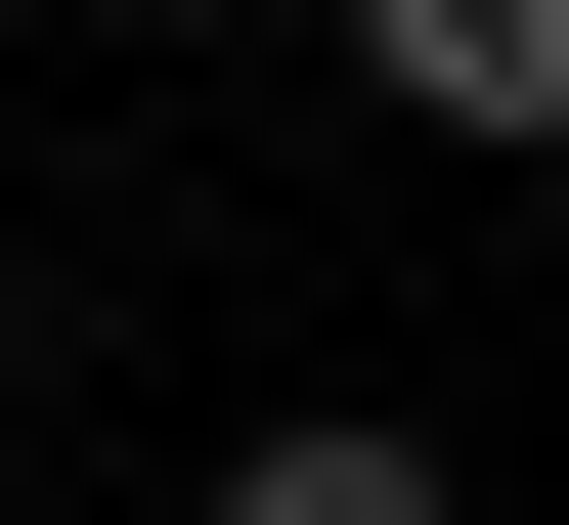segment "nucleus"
<instances>
[{"label":"nucleus","instance_id":"2","mask_svg":"<svg viewBox=\"0 0 569 525\" xmlns=\"http://www.w3.org/2000/svg\"><path fill=\"white\" fill-rule=\"evenodd\" d=\"M219 525H482V482H438L395 394H263V438H219Z\"/></svg>","mask_w":569,"mask_h":525},{"label":"nucleus","instance_id":"1","mask_svg":"<svg viewBox=\"0 0 569 525\" xmlns=\"http://www.w3.org/2000/svg\"><path fill=\"white\" fill-rule=\"evenodd\" d=\"M351 88H395V132H438V175H569V0H395V44H351Z\"/></svg>","mask_w":569,"mask_h":525}]
</instances>
